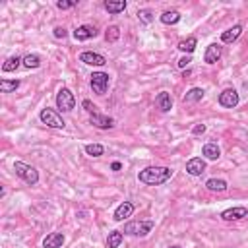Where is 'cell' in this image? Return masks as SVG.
<instances>
[{
  "label": "cell",
  "instance_id": "cell-1",
  "mask_svg": "<svg viewBox=\"0 0 248 248\" xmlns=\"http://www.w3.org/2000/svg\"><path fill=\"white\" fill-rule=\"evenodd\" d=\"M170 176H172V170L169 167H147L138 172V180L143 184H149V186L165 184Z\"/></svg>",
  "mask_w": 248,
  "mask_h": 248
},
{
  "label": "cell",
  "instance_id": "cell-2",
  "mask_svg": "<svg viewBox=\"0 0 248 248\" xmlns=\"http://www.w3.org/2000/svg\"><path fill=\"white\" fill-rule=\"evenodd\" d=\"M14 170H16V174H17L21 180H25L29 186H35V184L39 182V170H37L35 167H31V165L23 163V161H16V163H14Z\"/></svg>",
  "mask_w": 248,
  "mask_h": 248
},
{
  "label": "cell",
  "instance_id": "cell-3",
  "mask_svg": "<svg viewBox=\"0 0 248 248\" xmlns=\"http://www.w3.org/2000/svg\"><path fill=\"white\" fill-rule=\"evenodd\" d=\"M153 227H155L153 221H130L124 225V232L132 236H147Z\"/></svg>",
  "mask_w": 248,
  "mask_h": 248
},
{
  "label": "cell",
  "instance_id": "cell-4",
  "mask_svg": "<svg viewBox=\"0 0 248 248\" xmlns=\"http://www.w3.org/2000/svg\"><path fill=\"white\" fill-rule=\"evenodd\" d=\"M74 105H76L74 93H72L68 87L58 89V93H56V107H58L62 112H70V110L74 108Z\"/></svg>",
  "mask_w": 248,
  "mask_h": 248
},
{
  "label": "cell",
  "instance_id": "cell-5",
  "mask_svg": "<svg viewBox=\"0 0 248 248\" xmlns=\"http://www.w3.org/2000/svg\"><path fill=\"white\" fill-rule=\"evenodd\" d=\"M39 118H41V122H43V124H46L48 128H64V126H66L64 118H62L54 108H48V107L41 110Z\"/></svg>",
  "mask_w": 248,
  "mask_h": 248
},
{
  "label": "cell",
  "instance_id": "cell-6",
  "mask_svg": "<svg viewBox=\"0 0 248 248\" xmlns=\"http://www.w3.org/2000/svg\"><path fill=\"white\" fill-rule=\"evenodd\" d=\"M89 85H91L93 93L105 95L107 93V87H108V74H105V72H93L91 74V79H89Z\"/></svg>",
  "mask_w": 248,
  "mask_h": 248
},
{
  "label": "cell",
  "instance_id": "cell-7",
  "mask_svg": "<svg viewBox=\"0 0 248 248\" xmlns=\"http://www.w3.org/2000/svg\"><path fill=\"white\" fill-rule=\"evenodd\" d=\"M79 60H81L83 64H89V66H105V64H107V58H105L103 54H99V52H89V50L81 52V54H79Z\"/></svg>",
  "mask_w": 248,
  "mask_h": 248
},
{
  "label": "cell",
  "instance_id": "cell-8",
  "mask_svg": "<svg viewBox=\"0 0 248 248\" xmlns=\"http://www.w3.org/2000/svg\"><path fill=\"white\" fill-rule=\"evenodd\" d=\"M248 215V209L244 205H238V207H229L221 213V219L225 221H238V219H244Z\"/></svg>",
  "mask_w": 248,
  "mask_h": 248
},
{
  "label": "cell",
  "instance_id": "cell-9",
  "mask_svg": "<svg viewBox=\"0 0 248 248\" xmlns=\"http://www.w3.org/2000/svg\"><path fill=\"white\" fill-rule=\"evenodd\" d=\"M219 105L221 107H227V108H232L238 105V93L234 89H225L221 95H219Z\"/></svg>",
  "mask_w": 248,
  "mask_h": 248
},
{
  "label": "cell",
  "instance_id": "cell-10",
  "mask_svg": "<svg viewBox=\"0 0 248 248\" xmlns=\"http://www.w3.org/2000/svg\"><path fill=\"white\" fill-rule=\"evenodd\" d=\"M89 122H91L93 126L101 128V130H108V128H112V126H114V120H112L110 116H105V114H101V112H95V114H91V116H89Z\"/></svg>",
  "mask_w": 248,
  "mask_h": 248
},
{
  "label": "cell",
  "instance_id": "cell-11",
  "mask_svg": "<svg viewBox=\"0 0 248 248\" xmlns=\"http://www.w3.org/2000/svg\"><path fill=\"white\" fill-rule=\"evenodd\" d=\"M203 170H205V161L202 157H192L186 163V172L192 174V176H200Z\"/></svg>",
  "mask_w": 248,
  "mask_h": 248
},
{
  "label": "cell",
  "instance_id": "cell-12",
  "mask_svg": "<svg viewBox=\"0 0 248 248\" xmlns=\"http://www.w3.org/2000/svg\"><path fill=\"white\" fill-rule=\"evenodd\" d=\"M93 37H97V27H93V25H79L74 31L76 41H87V39H93Z\"/></svg>",
  "mask_w": 248,
  "mask_h": 248
},
{
  "label": "cell",
  "instance_id": "cell-13",
  "mask_svg": "<svg viewBox=\"0 0 248 248\" xmlns=\"http://www.w3.org/2000/svg\"><path fill=\"white\" fill-rule=\"evenodd\" d=\"M221 52H223V48H221V45H217V43H211L207 48H205V54H203V60L207 62V64H215L219 58H221Z\"/></svg>",
  "mask_w": 248,
  "mask_h": 248
},
{
  "label": "cell",
  "instance_id": "cell-14",
  "mask_svg": "<svg viewBox=\"0 0 248 248\" xmlns=\"http://www.w3.org/2000/svg\"><path fill=\"white\" fill-rule=\"evenodd\" d=\"M134 213V203L130 202H122L116 209H114V221H124L126 217H130Z\"/></svg>",
  "mask_w": 248,
  "mask_h": 248
},
{
  "label": "cell",
  "instance_id": "cell-15",
  "mask_svg": "<svg viewBox=\"0 0 248 248\" xmlns=\"http://www.w3.org/2000/svg\"><path fill=\"white\" fill-rule=\"evenodd\" d=\"M64 244V234L62 232H50L43 240V248H60Z\"/></svg>",
  "mask_w": 248,
  "mask_h": 248
},
{
  "label": "cell",
  "instance_id": "cell-16",
  "mask_svg": "<svg viewBox=\"0 0 248 248\" xmlns=\"http://www.w3.org/2000/svg\"><path fill=\"white\" fill-rule=\"evenodd\" d=\"M155 105H157L159 110L169 112V110L172 108V99H170V95H169L167 91H161V93L157 95V99H155Z\"/></svg>",
  "mask_w": 248,
  "mask_h": 248
},
{
  "label": "cell",
  "instance_id": "cell-17",
  "mask_svg": "<svg viewBox=\"0 0 248 248\" xmlns=\"http://www.w3.org/2000/svg\"><path fill=\"white\" fill-rule=\"evenodd\" d=\"M240 33H242V25H232L227 31L221 33V41L223 43H232V41H236L240 37Z\"/></svg>",
  "mask_w": 248,
  "mask_h": 248
},
{
  "label": "cell",
  "instance_id": "cell-18",
  "mask_svg": "<svg viewBox=\"0 0 248 248\" xmlns=\"http://www.w3.org/2000/svg\"><path fill=\"white\" fill-rule=\"evenodd\" d=\"M103 6H105V10L108 14H120V12L126 10V2L124 0H105Z\"/></svg>",
  "mask_w": 248,
  "mask_h": 248
},
{
  "label": "cell",
  "instance_id": "cell-19",
  "mask_svg": "<svg viewBox=\"0 0 248 248\" xmlns=\"http://www.w3.org/2000/svg\"><path fill=\"white\" fill-rule=\"evenodd\" d=\"M203 99V89L202 87H192L190 91H186V95L182 97L184 103H198Z\"/></svg>",
  "mask_w": 248,
  "mask_h": 248
},
{
  "label": "cell",
  "instance_id": "cell-20",
  "mask_svg": "<svg viewBox=\"0 0 248 248\" xmlns=\"http://www.w3.org/2000/svg\"><path fill=\"white\" fill-rule=\"evenodd\" d=\"M161 21H163L165 25H174V23L180 21V12H176V10H167V12L161 14Z\"/></svg>",
  "mask_w": 248,
  "mask_h": 248
},
{
  "label": "cell",
  "instance_id": "cell-21",
  "mask_svg": "<svg viewBox=\"0 0 248 248\" xmlns=\"http://www.w3.org/2000/svg\"><path fill=\"white\" fill-rule=\"evenodd\" d=\"M202 153H203L209 161H217V159H219V155H221V151H219L217 143H205V145H203V149H202Z\"/></svg>",
  "mask_w": 248,
  "mask_h": 248
},
{
  "label": "cell",
  "instance_id": "cell-22",
  "mask_svg": "<svg viewBox=\"0 0 248 248\" xmlns=\"http://www.w3.org/2000/svg\"><path fill=\"white\" fill-rule=\"evenodd\" d=\"M196 46H198V39L196 37H188V39H184V41L178 43V48L182 52H188V54H192L196 50Z\"/></svg>",
  "mask_w": 248,
  "mask_h": 248
},
{
  "label": "cell",
  "instance_id": "cell-23",
  "mask_svg": "<svg viewBox=\"0 0 248 248\" xmlns=\"http://www.w3.org/2000/svg\"><path fill=\"white\" fill-rule=\"evenodd\" d=\"M19 64H23V58H19L17 54L16 56H10L4 64H2V72H14L19 68Z\"/></svg>",
  "mask_w": 248,
  "mask_h": 248
},
{
  "label": "cell",
  "instance_id": "cell-24",
  "mask_svg": "<svg viewBox=\"0 0 248 248\" xmlns=\"http://www.w3.org/2000/svg\"><path fill=\"white\" fill-rule=\"evenodd\" d=\"M205 186H207V190H211V192H225V190H227V182H225L223 178H209V180L205 182Z\"/></svg>",
  "mask_w": 248,
  "mask_h": 248
},
{
  "label": "cell",
  "instance_id": "cell-25",
  "mask_svg": "<svg viewBox=\"0 0 248 248\" xmlns=\"http://www.w3.org/2000/svg\"><path fill=\"white\" fill-rule=\"evenodd\" d=\"M122 231H110L107 236V248H118L122 242Z\"/></svg>",
  "mask_w": 248,
  "mask_h": 248
},
{
  "label": "cell",
  "instance_id": "cell-26",
  "mask_svg": "<svg viewBox=\"0 0 248 248\" xmlns=\"http://www.w3.org/2000/svg\"><path fill=\"white\" fill-rule=\"evenodd\" d=\"M19 87V79H0V91L2 93H12Z\"/></svg>",
  "mask_w": 248,
  "mask_h": 248
},
{
  "label": "cell",
  "instance_id": "cell-27",
  "mask_svg": "<svg viewBox=\"0 0 248 248\" xmlns=\"http://www.w3.org/2000/svg\"><path fill=\"white\" fill-rule=\"evenodd\" d=\"M85 153L91 155V157H101L105 153V147L101 143H87L85 145Z\"/></svg>",
  "mask_w": 248,
  "mask_h": 248
},
{
  "label": "cell",
  "instance_id": "cell-28",
  "mask_svg": "<svg viewBox=\"0 0 248 248\" xmlns=\"http://www.w3.org/2000/svg\"><path fill=\"white\" fill-rule=\"evenodd\" d=\"M118 37H120V29H118L116 25L107 27V31H105V39H107V43H114V41H118Z\"/></svg>",
  "mask_w": 248,
  "mask_h": 248
},
{
  "label": "cell",
  "instance_id": "cell-29",
  "mask_svg": "<svg viewBox=\"0 0 248 248\" xmlns=\"http://www.w3.org/2000/svg\"><path fill=\"white\" fill-rule=\"evenodd\" d=\"M23 66L25 68H39L41 66V58L37 56V54H27V56H23Z\"/></svg>",
  "mask_w": 248,
  "mask_h": 248
},
{
  "label": "cell",
  "instance_id": "cell-30",
  "mask_svg": "<svg viewBox=\"0 0 248 248\" xmlns=\"http://www.w3.org/2000/svg\"><path fill=\"white\" fill-rule=\"evenodd\" d=\"M138 17H140V21H143V23H151L155 16H153V12H151V10H147V8H145V10H140V12H138Z\"/></svg>",
  "mask_w": 248,
  "mask_h": 248
},
{
  "label": "cell",
  "instance_id": "cell-31",
  "mask_svg": "<svg viewBox=\"0 0 248 248\" xmlns=\"http://www.w3.org/2000/svg\"><path fill=\"white\" fill-rule=\"evenodd\" d=\"M74 6H76L74 0H58V2H56V8H58V10H70V8H74Z\"/></svg>",
  "mask_w": 248,
  "mask_h": 248
},
{
  "label": "cell",
  "instance_id": "cell-32",
  "mask_svg": "<svg viewBox=\"0 0 248 248\" xmlns=\"http://www.w3.org/2000/svg\"><path fill=\"white\" fill-rule=\"evenodd\" d=\"M81 105H83V108H85L89 114H95V112H97V107H95L89 99H83V103H81Z\"/></svg>",
  "mask_w": 248,
  "mask_h": 248
},
{
  "label": "cell",
  "instance_id": "cell-33",
  "mask_svg": "<svg viewBox=\"0 0 248 248\" xmlns=\"http://www.w3.org/2000/svg\"><path fill=\"white\" fill-rule=\"evenodd\" d=\"M66 35H68V31H66L64 27H54V37H56V39H64Z\"/></svg>",
  "mask_w": 248,
  "mask_h": 248
},
{
  "label": "cell",
  "instance_id": "cell-34",
  "mask_svg": "<svg viewBox=\"0 0 248 248\" xmlns=\"http://www.w3.org/2000/svg\"><path fill=\"white\" fill-rule=\"evenodd\" d=\"M203 132H205V124H196V126L192 128V134H194V136H202Z\"/></svg>",
  "mask_w": 248,
  "mask_h": 248
},
{
  "label": "cell",
  "instance_id": "cell-35",
  "mask_svg": "<svg viewBox=\"0 0 248 248\" xmlns=\"http://www.w3.org/2000/svg\"><path fill=\"white\" fill-rule=\"evenodd\" d=\"M190 62H192V58H190V56H182V58L178 60V68H186Z\"/></svg>",
  "mask_w": 248,
  "mask_h": 248
},
{
  "label": "cell",
  "instance_id": "cell-36",
  "mask_svg": "<svg viewBox=\"0 0 248 248\" xmlns=\"http://www.w3.org/2000/svg\"><path fill=\"white\" fill-rule=\"evenodd\" d=\"M110 169H112V170H120V169H122V163H118V161H114V163L110 165Z\"/></svg>",
  "mask_w": 248,
  "mask_h": 248
},
{
  "label": "cell",
  "instance_id": "cell-37",
  "mask_svg": "<svg viewBox=\"0 0 248 248\" xmlns=\"http://www.w3.org/2000/svg\"><path fill=\"white\" fill-rule=\"evenodd\" d=\"M169 248H182V246H169Z\"/></svg>",
  "mask_w": 248,
  "mask_h": 248
}]
</instances>
